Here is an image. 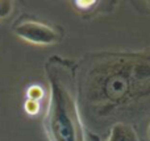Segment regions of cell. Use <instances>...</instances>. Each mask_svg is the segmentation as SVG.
<instances>
[{
	"label": "cell",
	"mask_w": 150,
	"mask_h": 141,
	"mask_svg": "<svg viewBox=\"0 0 150 141\" xmlns=\"http://www.w3.org/2000/svg\"><path fill=\"white\" fill-rule=\"evenodd\" d=\"M78 106L88 131L150 120V47L87 52L75 67Z\"/></svg>",
	"instance_id": "6da1fadb"
},
{
	"label": "cell",
	"mask_w": 150,
	"mask_h": 141,
	"mask_svg": "<svg viewBox=\"0 0 150 141\" xmlns=\"http://www.w3.org/2000/svg\"><path fill=\"white\" fill-rule=\"evenodd\" d=\"M76 61L53 55L45 62L49 100L44 129L49 141H101L88 131L78 106L75 84Z\"/></svg>",
	"instance_id": "7a4b0ae2"
},
{
	"label": "cell",
	"mask_w": 150,
	"mask_h": 141,
	"mask_svg": "<svg viewBox=\"0 0 150 141\" xmlns=\"http://www.w3.org/2000/svg\"><path fill=\"white\" fill-rule=\"evenodd\" d=\"M13 32L25 42L37 46L55 45L63 37L62 29L29 17L18 18L13 25Z\"/></svg>",
	"instance_id": "3957f363"
},
{
	"label": "cell",
	"mask_w": 150,
	"mask_h": 141,
	"mask_svg": "<svg viewBox=\"0 0 150 141\" xmlns=\"http://www.w3.org/2000/svg\"><path fill=\"white\" fill-rule=\"evenodd\" d=\"M107 141H141L136 129L129 124H115L108 132Z\"/></svg>",
	"instance_id": "277c9868"
},
{
	"label": "cell",
	"mask_w": 150,
	"mask_h": 141,
	"mask_svg": "<svg viewBox=\"0 0 150 141\" xmlns=\"http://www.w3.org/2000/svg\"><path fill=\"white\" fill-rule=\"evenodd\" d=\"M74 8L79 13H93L96 12H112L116 7V3L107 1H74Z\"/></svg>",
	"instance_id": "5b68a950"
},
{
	"label": "cell",
	"mask_w": 150,
	"mask_h": 141,
	"mask_svg": "<svg viewBox=\"0 0 150 141\" xmlns=\"http://www.w3.org/2000/svg\"><path fill=\"white\" fill-rule=\"evenodd\" d=\"M26 96H28L26 99H32V100L40 102V100L42 99V96H44V90H42L40 86H37V84L30 86L28 89V91H26Z\"/></svg>",
	"instance_id": "8992f818"
},
{
	"label": "cell",
	"mask_w": 150,
	"mask_h": 141,
	"mask_svg": "<svg viewBox=\"0 0 150 141\" xmlns=\"http://www.w3.org/2000/svg\"><path fill=\"white\" fill-rule=\"evenodd\" d=\"M24 108H25V112L28 115H37L40 112V102L37 100H32V99H26L25 104H24Z\"/></svg>",
	"instance_id": "52a82bcc"
},
{
	"label": "cell",
	"mask_w": 150,
	"mask_h": 141,
	"mask_svg": "<svg viewBox=\"0 0 150 141\" xmlns=\"http://www.w3.org/2000/svg\"><path fill=\"white\" fill-rule=\"evenodd\" d=\"M13 3L12 1H0V20H4L12 13Z\"/></svg>",
	"instance_id": "ba28073f"
},
{
	"label": "cell",
	"mask_w": 150,
	"mask_h": 141,
	"mask_svg": "<svg viewBox=\"0 0 150 141\" xmlns=\"http://www.w3.org/2000/svg\"><path fill=\"white\" fill-rule=\"evenodd\" d=\"M133 7L141 13H146L150 15V1H134Z\"/></svg>",
	"instance_id": "9c48e42d"
},
{
	"label": "cell",
	"mask_w": 150,
	"mask_h": 141,
	"mask_svg": "<svg viewBox=\"0 0 150 141\" xmlns=\"http://www.w3.org/2000/svg\"><path fill=\"white\" fill-rule=\"evenodd\" d=\"M146 135H148V139L150 140V120L148 123V128H146Z\"/></svg>",
	"instance_id": "30bf717a"
}]
</instances>
